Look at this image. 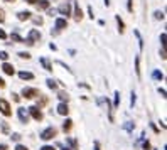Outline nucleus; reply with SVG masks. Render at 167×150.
Returning a JSON list of instances; mask_svg holds the SVG:
<instances>
[{
    "mask_svg": "<svg viewBox=\"0 0 167 150\" xmlns=\"http://www.w3.org/2000/svg\"><path fill=\"white\" fill-rule=\"evenodd\" d=\"M27 112H29V115L32 116L34 120H37V121H41L44 118L42 112H41V108H39V106H30V108H27Z\"/></svg>",
    "mask_w": 167,
    "mask_h": 150,
    "instance_id": "1",
    "label": "nucleus"
},
{
    "mask_svg": "<svg viewBox=\"0 0 167 150\" xmlns=\"http://www.w3.org/2000/svg\"><path fill=\"white\" fill-rule=\"evenodd\" d=\"M0 113H2V115H5V116L12 115V110H10L9 101H7V99H4V98H0Z\"/></svg>",
    "mask_w": 167,
    "mask_h": 150,
    "instance_id": "2",
    "label": "nucleus"
},
{
    "mask_svg": "<svg viewBox=\"0 0 167 150\" xmlns=\"http://www.w3.org/2000/svg\"><path fill=\"white\" fill-rule=\"evenodd\" d=\"M22 96L26 99L36 98V96H39V90H36V88H24L22 90Z\"/></svg>",
    "mask_w": 167,
    "mask_h": 150,
    "instance_id": "3",
    "label": "nucleus"
},
{
    "mask_svg": "<svg viewBox=\"0 0 167 150\" xmlns=\"http://www.w3.org/2000/svg\"><path fill=\"white\" fill-rule=\"evenodd\" d=\"M56 135H57V130L49 127V128H46L42 133H41V138H42V140H51V138L56 137Z\"/></svg>",
    "mask_w": 167,
    "mask_h": 150,
    "instance_id": "4",
    "label": "nucleus"
},
{
    "mask_svg": "<svg viewBox=\"0 0 167 150\" xmlns=\"http://www.w3.org/2000/svg\"><path fill=\"white\" fill-rule=\"evenodd\" d=\"M39 39H41V34H39V30L32 29V30L29 32V39H27V41H24V42H27L29 46H32V44H34L36 41H39Z\"/></svg>",
    "mask_w": 167,
    "mask_h": 150,
    "instance_id": "5",
    "label": "nucleus"
},
{
    "mask_svg": "<svg viewBox=\"0 0 167 150\" xmlns=\"http://www.w3.org/2000/svg\"><path fill=\"white\" fill-rule=\"evenodd\" d=\"M17 113H19V118H20L22 123H27V121H29V112H27L26 108H19Z\"/></svg>",
    "mask_w": 167,
    "mask_h": 150,
    "instance_id": "6",
    "label": "nucleus"
},
{
    "mask_svg": "<svg viewBox=\"0 0 167 150\" xmlns=\"http://www.w3.org/2000/svg\"><path fill=\"white\" fill-rule=\"evenodd\" d=\"M59 10L61 14H63V15H66V17H68V15H71V5L69 4H63V5H59Z\"/></svg>",
    "mask_w": 167,
    "mask_h": 150,
    "instance_id": "7",
    "label": "nucleus"
},
{
    "mask_svg": "<svg viewBox=\"0 0 167 150\" xmlns=\"http://www.w3.org/2000/svg\"><path fill=\"white\" fill-rule=\"evenodd\" d=\"M57 113H59V115H63V116H66L69 113L68 105H66V103H59V105H57Z\"/></svg>",
    "mask_w": 167,
    "mask_h": 150,
    "instance_id": "8",
    "label": "nucleus"
},
{
    "mask_svg": "<svg viewBox=\"0 0 167 150\" xmlns=\"http://www.w3.org/2000/svg\"><path fill=\"white\" fill-rule=\"evenodd\" d=\"M68 27V20L66 19H57L56 20V29L57 30H63V29H66Z\"/></svg>",
    "mask_w": 167,
    "mask_h": 150,
    "instance_id": "9",
    "label": "nucleus"
},
{
    "mask_svg": "<svg viewBox=\"0 0 167 150\" xmlns=\"http://www.w3.org/2000/svg\"><path fill=\"white\" fill-rule=\"evenodd\" d=\"M41 64H42V68L46 69V71H52V64L49 63L47 57H41Z\"/></svg>",
    "mask_w": 167,
    "mask_h": 150,
    "instance_id": "10",
    "label": "nucleus"
},
{
    "mask_svg": "<svg viewBox=\"0 0 167 150\" xmlns=\"http://www.w3.org/2000/svg\"><path fill=\"white\" fill-rule=\"evenodd\" d=\"M74 19H76L78 22L83 19V12H81V9H79V5L78 4H74Z\"/></svg>",
    "mask_w": 167,
    "mask_h": 150,
    "instance_id": "11",
    "label": "nucleus"
},
{
    "mask_svg": "<svg viewBox=\"0 0 167 150\" xmlns=\"http://www.w3.org/2000/svg\"><path fill=\"white\" fill-rule=\"evenodd\" d=\"M2 69H4V73L9 74V76H12V74H14V66L9 64V63H5V64L2 66Z\"/></svg>",
    "mask_w": 167,
    "mask_h": 150,
    "instance_id": "12",
    "label": "nucleus"
},
{
    "mask_svg": "<svg viewBox=\"0 0 167 150\" xmlns=\"http://www.w3.org/2000/svg\"><path fill=\"white\" fill-rule=\"evenodd\" d=\"M19 78H20V79H34V74L27 73V71H20V73H19Z\"/></svg>",
    "mask_w": 167,
    "mask_h": 150,
    "instance_id": "13",
    "label": "nucleus"
},
{
    "mask_svg": "<svg viewBox=\"0 0 167 150\" xmlns=\"http://www.w3.org/2000/svg\"><path fill=\"white\" fill-rule=\"evenodd\" d=\"M37 9H39V10L49 9V2H47V0H39V2H37Z\"/></svg>",
    "mask_w": 167,
    "mask_h": 150,
    "instance_id": "14",
    "label": "nucleus"
},
{
    "mask_svg": "<svg viewBox=\"0 0 167 150\" xmlns=\"http://www.w3.org/2000/svg\"><path fill=\"white\" fill-rule=\"evenodd\" d=\"M71 127H73V120H66L64 121V125H63V130H64V132H69V130H71Z\"/></svg>",
    "mask_w": 167,
    "mask_h": 150,
    "instance_id": "15",
    "label": "nucleus"
},
{
    "mask_svg": "<svg viewBox=\"0 0 167 150\" xmlns=\"http://www.w3.org/2000/svg\"><path fill=\"white\" fill-rule=\"evenodd\" d=\"M30 19V12H19V20H27Z\"/></svg>",
    "mask_w": 167,
    "mask_h": 150,
    "instance_id": "16",
    "label": "nucleus"
},
{
    "mask_svg": "<svg viewBox=\"0 0 167 150\" xmlns=\"http://www.w3.org/2000/svg\"><path fill=\"white\" fill-rule=\"evenodd\" d=\"M10 39H12V41H15V42H24V39H22L17 32H14V34L10 35Z\"/></svg>",
    "mask_w": 167,
    "mask_h": 150,
    "instance_id": "17",
    "label": "nucleus"
},
{
    "mask_svg": "<svg viewBox=\"0 0 167 150\" xmlns=\"http://www.w3.org/2000/svg\"><path fill=\"white\" fill-rule=\"evenodd\" d=\"M135 73L137 76H140V59L138 57H135Z\"/></svg>",
    "mask_w": 167,
    "mask_h": 150,
    "instance_id": "18",
    "label": "nucleus"
},
{
    "mask_svg": "<svg viewBox=\"0 0 167 150\" xmlns=\"http://www.w3.org/2000/svg\"><path fill=\"white\" fill-rule=\"evenodd\" d=\"M57 96H59V99H61V101H63V103H64V101H68V99H69V96L64 93V91H61V93L57 94Z\"/></svg>",
    "mask_w": 167,
    "mask_h": 150,
    "instance_id": "19",
    "label": "nucleus"
},
{
    "mask_svg": "<svg viewBox=\"0 0 167 150\" xmlns=\"http://www.w3.org/2000/svg\"><path fill=\"white\" fill-rule=\"evenodd\" d=\"M133 34L137 35V39H138V47H144V41H142V37H140V34H138V30H133Z\"/></svg>",
    "mask_w": 167,
    "mask_h": 150,
    "instance_id": "20",
    "label": "nucleus"
},
{
    "mask_svg": "<svg viewBox=\"0 0 167 150\" xmlns=\"http://www.w3.org/2000/svg\"><path fill=\"white\" fill-rule=\"evenodd\" d=\"M47 86H49L51 90H56V88H57V84H56V81H52V79H47Z\"/></svg>",
    "mask_w": 167,
    "mask_h": 150,
    "instance_id": "21",
    "label": "nucleus"
},
{
    "mask_svg": "<svg viewBox=\"0 0 167 150\" xmlns=\"http://www.w3.org/2000/svg\"><path fill=\"white\" fill-rule=\"evenodd\" d=\"M116 22H118V30H120V34L123 32V22H122L120 17H116Z\"/></svg>",
    "mask_w": 167,
    "mask_h": 150,
    "instance_id": "22",
    "label": "nucleus"
},
{
    "mask_svg": "<svg viewBox=\"0 0 167 150\" xmlns=\"http://www.w3.org/2000/svg\"><path fill=\"white\" fill-rule=\"evenodd\" d=\"M152 76H154V79H157V81H159V79H162V73H159V71H154V74H152Z\"/></svg>",
    "mask_w": 167,
    "mask_h": 150,
    "instance_id": "23",
    "label": "nucleus"
},
{
    "mask_svg": "<svg viewBox=\"0 0 167 150\" xmlns=\"http://www.w3.org/2000/svg\"><path fill=\"white\" fill-rule=\"evenodd\" d=\"M0 59L7 61V59H9V54H7V52H4V51H0Z\"/></svg>",
    "mask_w": 167,
    "mask_h": 150,
    "instance_id": "24",
    "label": "nucleus"
},
{
    "mask_svg": "<svg viewBox=\"0 0 167 150\" xmlns=\"http://www.w3.org/2000/svg\"><path fill=\"white\" fill-rule=\"evenodd\" d=\"M2 132H4V133H9V125L5 123V121H2Z\"/></svg>",
    "mask_w": 167,
    "mask_h": 150,
    "instance_id": "25",
    "label": "nucleus"
},
{
    "mask_svg": "<svg viewBox=\"0 0 167 150\" xmlns=\"http://www.w3.org/2000/svg\"><path fill=\"white\" fill-rule=\"evenodd\" d=\"M115 96H116V98H115V106H118V105H120V93L116 91V93H115Z\"/></svg>",
    "mask_w": 167,
    "mask_h": 150,
    "instance_id": "26",
    "label": "nucleus"
},
{
    "mask_svg": "<svg viewBox=\"0 0 167 150\" xmlns=\"http://www.w3.org/2000/svg\"><path fill=\"white\" fill-rule=\"evenodd\" d=\"M46 103H47V99L44 98V96H42V98H41V99H39V101H37V105H39V106H44V105H46Z\"/></svg>",
    "mask_w": 167,
    "mask_h": 150,
    "instance_id": "27",
    "label": "nucleus"
},
{
    "mask_svg": "<svg viewBox=\"0 0 167 150\" xmlns=\"http://www.w3.org/2000/svg\"><path fill=\"white\" fill-rule=\"evenodd\" d=\"M155 19H160V20H162V19H164V12L157 10V12H155Z\"/></svg>",
    "mask_w": 167,
    "mask_h": 150,
    "instance_id": "28",
    "label": "nucleus"
},
{
    "mask_svg": "<svg viewBox=\"0 0 167 150\" xmlns=\"http://www.w3.org/2000/svg\"><path fill=\"white\" fill-rule=\"evenodd\" d=\"M68 142H69V143H71V147H73V148H74V150H76V148H78V143H76V140H73V138H69V140H68Z\"/></svg>",
    "mask_w": 167,
    "mask_h": 150,
    "instance_id": "29",
    "label": "nucleus"
},
{
    "mask_svg": "<svg viewBox=\"0 0 167 150\" xmlns=\"http://www.w3.org/2000/svg\"><path fill=\"white\" fill-rule=\"evenodd\" d=\"M19 56H20V57H24V59H29V57H30V54H29V52H20Z\"/></svg>",
    "mask_w": 167,
    "mask_h": 150,
    "instance_id": "30",
    "label": "nucleus"
},
{
    "mask_svg": "<svg viewBox=\"0 0 167 150\" xmlns=\"http://www.w3.org/2000/svg\"><path fill=\"white\" fill-rule=\"evenodd\" d=\"M125 128H127V130L130 132V130L133 128V123H132V121H127V125H125Z\"/></svg>",
    "mask_w": 167,
    "mask_h": 150,
    "instance_id": "31",
    "label": "nucleus"
},
{
    "mask_svg": "<svg viewBox=\"0 0 167 150\" xmlns=\"http://www.w3.org/2000/svg\"><path fill=\"white\" fill-rule=\"evenodd\" d=\"M34 24H39V26H41V24H42V17H34Z\"/></svg>",
    "mask_w": 167,
    "mask_h": 150,
    "instance_id": "32",
    "label": "nucleus"
},
{
    "mask_svg": "<svg viewBox=\"0 0 167 150\" xmlns=\"http://www.w3.org/2000/svg\"><path fill=\"white\" fill-rule=\"evenodd\" d=\"M12 138H14L15 142H19V140H20V135H19V133H14V135H12Z\"/></svg>",
    "mask_w": 167,
    "mask_h": 150,
    "instance_id": "33",
    "label": "nucleus"
},
{
    "mask_svg": "<svg viewBox=\"0 0 167 150\" xmlns=\"http://www.w3.org/2000/svg\"><path fill=\"white\" fill-rule=\"evenodd\" d=\"M41 150H56V148H54V147H51V145H44Z\"/></svg>",
    "mask_w": 167,
    "mask_h": 150,
    "instance_id": "34",
    "label": "nucleus"
},
{
    "mask_svg": "<svg viewBox=\"0 0 167 150\" xmlns=\"http://www.w3.org/2000/svg\"><path fill=\"white\" fill-rule=\"evenodd\" d=\"M133 0H128V12H133V5H132Z\"/></svg>",
    "mask_w": 167,
    "mask_h": 150,
    "instance_id": "35",
    "label": "nucleus"
},
{
    "mask_svg": "<svg viewBox=\"0 0 167 150\" xmlns=\"http://www.w3.org/2000/svg\"><path fill=\"white\" fill-rule=\"evenodd\" d=\"M0 39H7V34H5L2 29H0Z\"/></svg>",
    "mask_w": 167,
    "mask_h": 150,
    "instance_id": "36",
    "label": "nucleus"
},
{
    "mask_svg": "<svg viewBox=\"0 0 167 150\" xmlns=\"http://www.w3.org/2000/svg\"><path fill=\"white\" fill-rule=\"evenodd\" d=\"M15 150H29V148H27V147H24V145H17V147H15Z\"/></svg>",
    "mask_w": 167,
    "mask_h": 150,
    "instance_id": "37",
    "label": "nucleus"
},
{
    "mask_svg": "<svg viewBox=\"0 0 167 150\" xmlns=\"http://www.w3.org/2000/svg\"><path fill=\"white\" fill-rule=\"evenodd\" d=\"M144 148H145V150H150V143H149V142H144Z\"/></svg>",
    "mask_w": 167,
    "mask_h": 150,
    "instance_id": "38",
    "label": "nucleus"
},
{
    "mask_svg": "<svg viewBox=\"0 0 167 150\" xmlns=\"http://www.w3.org/2000/svg\"><path fill=\"white\" fill-rule=\"evenodd\" d=\"M12 96H14V101H20V96H19V94H15V93H14Z\"/></svg>",
    "mask_w": 167,
    "mask_h": 150,
    "instance_id": "39",
    "label": "nucleus"
},
{
    "mask_svg": "<svg viewBox=\"0 0 167 150\" xmlns=\"http://www.w3.org/2000/svg\"><path fill=\"white\" fill-rule=\"evenodd\" d=\"M5 17H4V10H0V22H4Z\"/></svg>",
    "mask_w": 167,
    "mask_h": 150,
    "instance_id": "40",
    "label": "nucleus"
},
{
    "mask_svg": "<svg viewBox=\"0 0 167 150\" xmlns=\"http://www.w3.org/2000/svg\"><path fill=\"white\" fill-rule=\"evenodd\" d=\"M160 42H162V44H165V34H162V35H160Z\"/></svg>",
    "mask_w": 167,
    "mask_h": 150,
    "instance_id": "41",
    "label": "nucleus"
},
{
    "mask_svg": "<svg viewBox=\"0 0 167 150\" xmlns=\"http://www.w3.org/2000/svg\"><path fill=\"white\" fill-rule=\"evenodd\" d=\"M0 150H9V147H7V145H4V143H2V145H0Z\"/></svg>",
    "mask_w": 167,
    "mask_h": 150,
    "instance_id": "42",
    "label": "nucleus"
},
{
    "mask_svg": "<svg viewBox=\"0 0 167 150\" xmlns=\"http://www.w3.org/2000/svg\"><path fill=\"white\" fill-rule=\"evenodd\" d=\"M26 2H27V4H37L39 0H26Z\"/></svg>",
    "mask_w": 167,
    "mask_h": 150,
    "instance_id": "43",
    "label": "nucleus"
},
{
    "mask_svg": "<svg viewBox=\"0 0 167 150\" xmlns=\"http://www.w3.org/2000/svg\"><path fill=\"white\" fill-rule=\"evenodd\" d=\"M4 86H5V81L2 79V78H0V88H4Z\"/></svg>",
    "mask_w": 167,
    "mask_h": 150,
    "instance_id": "44",
    "label": "nucleus"
},
{
    "mask_svg": "<svg viewBox=\"0 0 167 150\" xmlns=\"http://www.w3.org/2000/svg\"><path fill=\"white\" fill-rule=\"evenodd\" d=\"M94 150H100V143H98V142H94Z\"/></svg>",
    "mask_w": 167,
    "mask_h": 150,
    "instance_id": "45",
    "label": "nucleus"
},
{
    "mask_svg": "<svg viewBox=\"0 0 167 150\" xmlns=\"http://www.w3.org/2000/svg\"><path fill=\"white\" fill-rule=\"evenodd\" d=\"M61 150H71V148H68V147H61Z\"/></svg>",
    "mask_w": 167,
    "mask_h": 150,
    "instance_id": "46",
    "label": "nucleus"
},
{
    "mask_svg": "<svg viewBox=\"0 0 167 150\" xmlns=\"http://www.w3.org/2000/svg\"><path fill=\"white\" fill-rule=\"evenodd\" d=\"M5 2H9V4H12V2H15V0H5Z\"/></svg>",
    "mask_w": 167,
    "mask_h": 150,
    "instance_id": "47",
    "label": "nucleus"
},
{
    "mask_svg": "<svg viewBox=\"0 0 167 150\" xmlns=\"http://www.w3.org/2000/svg\"><path fill=\"white\" fill-rule=\"evenodd\" d=\"M105 4H107V5H110V0H105Z\"/></svg>",
    "mask_w": 167,
    "mask_h": 150,
    "instance_id": "48",
    "label": "nucleus"
}]
</instances>
